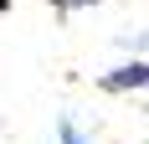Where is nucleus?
<instances>
[{"label":"nucleus","mask_w":149,"mask_h":144,"mask_svg":"<svg viewBox=\"0 0 149 144\" xmlns=\"http://www.w3.org/2000/svg\"><path fill=\"white\" fill-rule=\"evenodd\" d=\"M98 87L103 93H139V87H149V62H118L98 77Z\"/></svg>","instance_id":"nucleus-1"},{"label":"nucleus","mask_w":149,"mask_h":144,"mask_svg":"<svg viewBox=\"0 0 149 144\" xmlns=\"http://www.w3.org/2000/svg\"><path fill=\"white\" fill-rule=\"evenodd\" d=\"M57 144H93V139H88L82 129H77L72 118H62V124H57Z\"/></svg>","instance_id":"nucleus-2"},{"label":"nucleus","mask_w":149,"mask_h":144,"mask_svg":"<svg viewBox=\"0 0 149 144\" xmlns=\"http://www.w3.org/2000/svg\"><path fill=\"white\" fill-rule=\"evenodd\" d=\"M52 10H62V15H77V10H93V5H103V0H46Z\"/></svg>","instance_id":"nucleus-3"}]
</instances>
